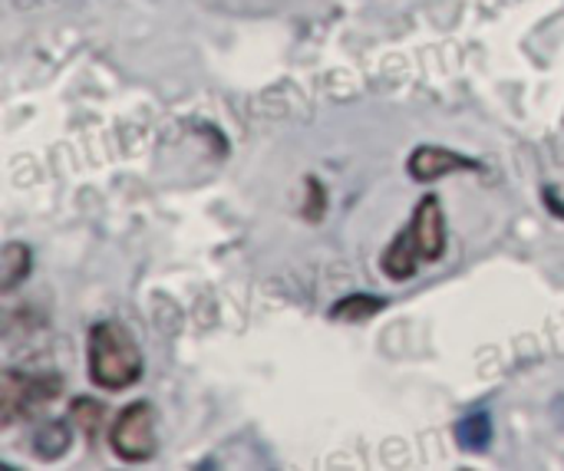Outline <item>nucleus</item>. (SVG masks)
<instances>
[{
    "label": "nucleus",
    "instance_id": "obj_11",
    "mask_svg": "<svg viewBox=\"0 0 564 471\" xmlns=\"http://www.w3.org/2000/svg\"><path fill=\"white\" fill-rule=\"evenodd\" d=\"M69 419H73L89 439H96V432H99V426H102V406H99L96 399H76V403L69 406Z\"/></svg>",
    "mask_w": 564,
    "mask_h": 471
},
{
    "label": "nucleus",
    "instance_id": "obj_6",
    "mask_svg": "<svg viewBox=\"0 0 564 471\" xmlns=\"http://www.w3.org/2000/svg\"><path fill=\"white\" fill-rule=\"evenodd\" d=\"M420 261H423V258H420V251H416V241H413L410 228H406L403 234H397V238L390 241V248L383 251V258H380L387 277H393V281H410V277L416 274V264H420Z\"/></svg>",
    "mask_w": 564,
    "mask_h": 471
},
{
    "label": "nucleus",
    "instance_id": "obj_4",
    "mask_svg": "<svg viewBox=\"0 0 564 471\" xmlns=\"http://www.w3.org/2000/svg\"><path fill=\"white\" fill-rule=\"evenodd\" d=\"M410 234L416 241V251L423 261H440L446 251V215L436 195H426L410 221Z\"/></svg>",
    "mask_w": 564,
    "mask_h": 471
},
{
    "label": "nucleus",
    "instance_id": "obj_5",
    "mask_svg": "<svg viewBox=\"0 0 564 471\" xmlns=\"http://www.w3.org/2000/svg\"><path fill=\"white\" fill-rule=\"evenodd\" d=\"M482 165L469 155H459V152H449V149H440V145H423L410 155V175L416 182H436L449 172H479Z\"/></svg>",
    "mask_w": 564,
    "mask_h": 471
},
{
    "label": "nucleus",
    "instance_id": "obj_7",
    "mask_svg": "<svg viewBox=\"0 0 564 471\" xmlns=\"http://www.w3.org/2000/svg\"><path fill=\"white\" fill-rule=\"evenodd\" d=\"M456 442L466 452H486L492 446V419L486 409H473L469 416L459 419L456 426Z\"/></svg>",
    "mask_w": 564,
    "mask_h": 471
},
{
    "label": "nucleus",
    "instance_id": "obj_10",
    "mask_svg": "<svg viewBox=\"0 0 564 471\" xmlns=\"http://www.w3.org/2000/svg\"><path fill=\"white\" fill-rule=\"evenodd\" d=\"M66 449H69V432H66L63 423L43 426L40 432H33V452H36V459L53 462V459L66 456Z\"/></svg>",
    "mask_w": 564,
    "mask_h": 471
},
{
    "label": "nucleus",
    "instance_id": "obj_9",
    "mask_svg": "<svg viewBox=\"0 0 564 471\" xmlns=\"http://www.w3.org/2000/svg\"><path fill=\"white\" fill-rule=\"evenodd\" d=\"M383 310V297H370V294H354V297H344L340 304L330 307V317L334 320H347V324H360L373 314Z\"/></svg>",
    "mask_w": 564,
    "mask_h": 471
},
{
    "label": "nucleus",
    "instance_id": "obj_2",
    "mask_svg": "<svg viewBox=\"0 0 564 471\" xmlns=\"http://www.w3.org/2000/svg\"><path fill=\"white\" fill-rule=\"evenodd\" d=\"M109 449L116 452L119 462L126 465H142L155 456L159 439H155V409L142 399L126 406L112 429H109Z\"/></svg>",
    "mask_w": 564,
    "mask_h": 471
},
{
    "label": "nucleus",
    "instance_id": "obj_3",
    "mask_svg": "<svg viewBox=\"0 0 564 471\" xmlns=\"http://www.w3.org/2000/svg\"><path fill=\"white\" fill-rule=\"evenodd\" d=\"M59 390H63L59 376L3 373V380H0V426L36 416L50 399L59 396Z\"/></svg>",
    "mask_w": 564,
    "mask_h": 471
},
{
    "label": "nucleus",
    "instance_id": "obj_12",
    "mask_svg": "<svg viewBox=\"0 0 564 471\" xmlns=\"http://www.w3.org/2000/svg\"><path fill=\"white\" fill-rule=\"evenodd\" d=\"M545 205H549V208H552L555 215H562V218H564V201H562V198H558V191L545 188Z\"/></svg>",
    "mask_w": 564,
    "mask_h": 471
},
{
    "label": "nucleus",
    "instance_id": "obj_1",
    "mask_svg": "<svg viewBox=\"0 0 564 471\" xmlns=\"http://www.w3.org/2000/svg\"><path fill=\"white\" fill-rule=\"evenodd\" d=\"M86 357H89V380L99 390L119 393L142 376V353L135 340L112 320H102L89 330L86 340Z\"/></svg>",
    "mask_w": 564,
    "mask_h": 471
},
{
    "label": "nucleus",
    "instance_id": "obj_8",
    "mask_svg": "<svg viewBox=\"0 0 564 471\" xmlns=\"http://www.w3.org/2000/svg\"><path fill=\"white\" fill-rule=\"evenodd\" d=\"M30 264H33L30 248H23V244H7V248H3V258H0V291L10 294V291L30 274Z\"/></svg>",
    "mask_w": 564,
    "mask_h": 471
}]
</instances>
